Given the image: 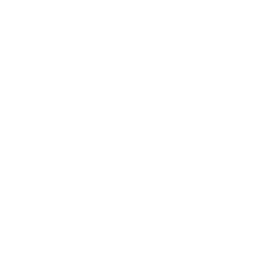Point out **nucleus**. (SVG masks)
<instances>
[]
</instances>
